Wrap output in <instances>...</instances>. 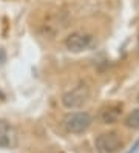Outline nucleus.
<instances>
[{
    "label": "nucleus",
    "mask_w": 139,
    "mask_h": 153,
    "mask_svg": "<svg viewBox=\"0 0 139 153\" xmlns=\"http://www.w3.org/2000/svg\"><path fill=\"white\" fill-rule=\"evenodd\" d=\"M88 97H90V88H88V85L80 82L74 88L68 90V91L62 96V105L65 107V108H68V110H74V108L82 107L83 104L88 101Z\"/></svg>",
    "instance_id": "obj_1"
},
{
    "label": "nucleus",
    "mask_w": 139,
    "mask_h": 153,
    "mask_svg": "<svg viewBox=\"0 0 139 153\" xmlns=\"http://www.w3.org/2000/svg\"><path fill=\"white\" fill-rule=\"evenodd\" d=\"M93 122L91 114L87 111H76V113H68L63 119V127L67 128V131L79 134L83 133L90 128V125Z\"/></svg>",
    "instance_id": "obj_2"
},
{
    "label": "nucleus",
    "mask_w": 139,
    "mask_h": 153,
    "mask_svg": "<svg viewBox=\"0 0 139 153\" xmlns=\"http://www.w3.org/2000/svg\"><path fill=\"white\" fill-rule=\"evenodd\" d=\"M122 138L117 131L100 133L94 141V147L97 153H119L122 149Z\"/></svg>",
    "instance_id": "obj_3"
},
{
    "label": "nucleus",
    "mask_w": 139,
    "mask_h": 153,
    "mask_svg": "<svg viewBox=\"0 0 139 153\" xmlns=\"http://www.w3.org/2000/svg\"><path fill=\"white\" fill-rule=\"evenodd\" d=\"M93 45V36L83 31H74L65 39V47L71 53H82Z\"/></svg>",
    "instance_id": "obj_4"
},
{
    "label": "nucleus",
    "mask_w": 139,
    "mask_h": 153,
    "mask_svg": "<svg viewBox=\"0 0 139 153\" xmlns=\"http://www.w3.org/2000/svg\"><path fill=\"white\" fill-rule=\"evenodd\" d=\"M17 142L16 131L8 122L0 119V149H13Z\"/></svg>",
    "instance_id": "obj_5"
},
{
    "label": "nucleus",
    "mask_w": 139,
    "mask_h": 153,
    "mask_svg": "<svg viewBox=\"0 0 139 153\" xmlns=\"http://www.w3.org/2000/svg\"><path fill=\"white\" fill-rule=\"evenodd\" d=\"M120 113H122L120 105H108L100 111V119L104 124H113L117 122V119L120 118Z\"/></svg>",
    "instance_id": "obj_6"
},
{
    "label": "nucleus",
    "mask_w": 139,
    "mask_h": 153,
    "mask_svg": "<svg viewBox=\"0 0 139 153\" xmlns=\"http://www.w3.org/2000/svg\"><path fill=\"white\" fill-rule=\"evenodd\" d=\"M124 124H125V127H128V128L138 130L139 128V108H135L132 113H128Z\"/></svg>",
    "instance_id": "obj_7"
},
{
    "label": "nucleus",
    "mask_w": 139,
    "mask_h": 153,
    "mask_svg": "<svg viewBox=\"0 0 139 153\" xmlns=\"http://www.w3.org/2000/svg\"><path fill=\"white\" fill-rule=\"evenodd\" d=\"M127 153H139V139L133 144V146H132V149H130Z\"/></svg>",
    "instance_id": "obj_8"
},
{
    "label": "nucleus",
    "mask_w": 139,
    "mask_h": 153,
    "mask_svg": "<svg viewBox=\"0 0 139 153\" xmlns=\"http://www.w3.org/2000/svg\"><path fill=\"white\" fill-rule=\"evenodd\" d=\"M3 60H5V51L0 48V64H3Z\"/></svg>",
    "instance_id": "obj_9"
},
{
    "label": "nucleus",
    "mask_w": 139,
    "mask_h": 153,
    "mask_svg": "<svg viewBox=\"0 0 139 153\" xmlns=\"http://www.w3.org/2000/svg\"><path fill=\"white\" fill-rule=\"evenodd\" d=\"M138 50H139V37H138Z\"/></svg>",
    "instance_id": "obj_10"
},
{
    "label": "nucleus",
    "mask_w": 139,
    "mask_h": 153,
    "mask_svg": "<svg viewBox=\"0 0 139 153\" xmlns=\"http://www.w3.org/2000/svg\"><path fill=\"white\" fill-rule=\"evenodd\" d=\"M138 102H139V93H138Z\"/></svg>",
    "instance_id": "obj_11"
}]
</instances>
